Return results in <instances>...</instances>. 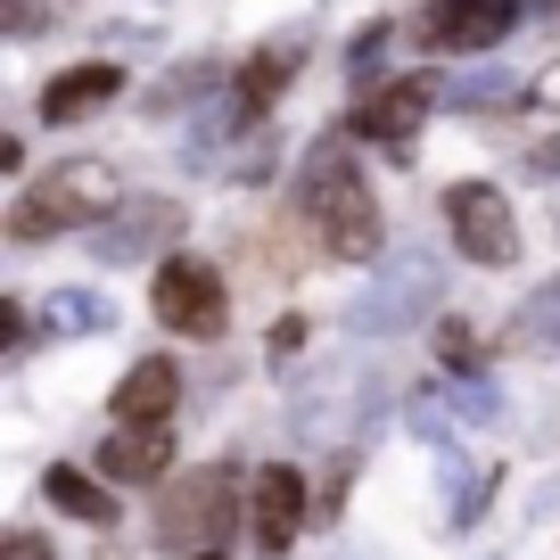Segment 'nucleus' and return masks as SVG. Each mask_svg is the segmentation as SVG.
<instances>
[{"label": "nucleus", "mask_w": 560, "mask_h": 560, "mask_svg": "<svg viewBox=\"0 0 560 560\" xmlns=\"http://www.w3.org/2000/svg\"><path fill=\"white\" fill-rule=\"evenodd\" d=\"M165 536L190 544V552H214V536H231V470L182 478V487L165 494Z\"/></svg>", "instance_id": "6"}, {"label": "nucleus", "mask_w": 560, "mask_h": 560, "mask_svg": "<svg viewBox=\"0 0 560 560\" xmlns=\"http://www.w3.org/2000/svg\"><path fill=\"white\" fill-rule=\"evenodd\" d=\"M445 223L462 240V264H487V272L520 264V223H511V198L494 182H454L445 190Z\"/></svg>", "instance_id": "4"}, {"label": "nucleus", "mask_w": 560, "mask_h": 560, "mask_svg": "<svg viewBox=\"0 0 560 560\" xmlns=\"http://www.w3.org/2000/svg\"><path fill=\"white\" fill-rule=\"evenodd\" d=\"M298 198H305V223L322 231V247H330L338 264H371L380 256V207H371L363 174H354L347 140H322L314 158H305Z\"/></svg>", "instance_id": "1"}, {"label": "nucleus", "mask_w": 560, "mask_h": 560, "mask_svg": "<svg viewBox=\"0 0 560 560\" xmlns=\"http://www.w3.org/2000/svg\"><path fill=\"white\" fill-rule=\"evenodd\" d=\"M50 503L74 511V520H91V527H116V494H107L100 478H83V470H50Z\"/></svg>", "instance_id": "14"}, {"label": "nucleus", "mask_w": 560, "mask_h": 560, "mask_svg": "<svg viewBox=\"0 0 560 560\" xmlns=\"http://www.w3.org/2000/svg\"><path fill=\"white\" fill-rule=\"evenodd\" d=\"M116 198H124L116 165H100V158H67V165H50V174H42L34 190L9 207V240H50V231L100 223Z\"/></svg>", "instance_id": "2"}, {"label": "nucleus", "mask_w": 560, "mask_h": 560, "mask_svg": "<svg viewBox=\"0 0 560 560\" xmlns=\"http://www.w3.org/2000/svg\"><path fill=\"white\" fill-rule=\"evenodd\" d=\"M116 91H124V67H107V58H100V67H74V74H58V83L42 91V116H50V124L91 116V107H100V100H116Z\"/></svg>", "instance_id": "12"}, {"label": "nucleus", "mask_w": 560, "mask_h": 560, "mask_svg": "<svg viewBox=\"0 0 560 560\" xmlns=\"http://www.w3.org/2000/svg\"><path fill=\"white\" fill-rule=\"evenodd\" d=\"M520 25V0H438L429 9V42L438 50H494Z\"/></svg>", "instance_id": "8"}, {"label": "nucleus", "mask_w": 560, "mask_h": 560, "mask_svg": "<svg viewBox=\"0 0 560 560\" xmlns=\"http://www.w3.org/2000/svg\"><path fill=\"white\" fill-rule=\"evenodd\" d=\"M429 100H438V83H429V74H404L396 91H371V100H363L354 132H371V140H387V149H404V140L420 132V116H429Z\"/></svg>", "instance_id": "9"}, {"label": "nucleus", "mask_w": 560, "mask_h": 560, "mask_svg": "<svg viewBox=\"0 0 560 560\" xmlns=\"http://www.w3.org/2000/svg\"><path fill=\"white\" fill-rule=\"evenodd\" d=\"M190 560H223V552H190Z\"/></svg>", "instance_id": "21"}, {"label": "nucleus", "mask_w": 560, "mask_h": 560, "mask_svg": "<svg viewBox=\"0 0 560 560\" xmlns=\"http://www.w3.org/2000/svg\"><path fill=\"white\" fill-rule=\"evenodd\" d=\"M165 462H174V445H165V429H116V438L100 445V470L116 478V487H158Z\"/></svg>", "instance_id": "11"}, {"label": "nucleus", "mask_w": 560, "mask_h": 560, "mask_svg": "<svg viewBox=\"0 0 560 560\" xmlns=\"http://www.w3.org/2000/svg\"><path fill=\"white\" fill-rule=\"evenodd\" d=\"M149 305H158V322H165V330H182V338H223V314H231L223 272L198 264V256H165Z\"/></svg>", "instance_id": "3"}, {"label": "nucleus", "mask_w": 560, "mask_h": 560, "mask_svg": "<svg viewBox=\"0 0 560 560\" xmlns=\"http://www.w3.org/2000/svg\"><path fill=\"white\" fill-rule=\"evenodd\" d=\"M438 280H445V272H438V256L404 247V256H396V264H387V272L363 289V305H354V330L380 338V330H404V322H420L429 305H438Z\"/></svg>", "instance_id": "5"}, {"label": "nucleus", "mask_w": 560, "mask_h": 560, "mask_svg": "<svg viewBox=\"0 0 560 560\" xmlns=\"http://www.w3.org/2000/svg\"><path fill=\"white\" fill-rule=\"evenodd\" d=\"M470 354H478V338L462 330V322H445V363H470Z\"/></svg>", "instance_id": "18"}, {"label": "nucleus", "mask_w": 560, "mask_h": 560, "mask_svg": "<svg viewBox=\"0 0 560 560\" xmlns=\"http://www.w3.org/2000/svg\"><path fill=\"white\" fill-rule=\"evenodd\" d=\"M552 18H560V0H552Z\"/></svg>", "instance_id": "22"}, {"label": "nucleus", "mask_w": 560, "mask_h": 560, "mask_svg": "<svg viewBox=\"0 0 560 560\" xmlns=\"http://www.w3.org/2000/svg\"><path fill=\"white\" fill-rule=\"evenodd\" d=\"M298 527H305V478L272 462V470L256 478V494H247V536H256L264 552H289Z\"/></svg>", "instance_id": "7"}, {"label": "nucleus", "mask_w": 560, "mask_h": 560, "mask_svg": "<svg viewBox=\"0 0 560 560\" xmlns=\"http://www.w3.org/2000/svg\"><path fill=\"white\" fill-rule=\"evenodd\" d=\"M174 223H182L174 198H149L140 214H116V223H100V256H140V247L174 240Z\"/></svg>", "instance_id": "13"}, {"label": "nucleus", "mask_w": 560, "mask_h": 560, "mask_svg": "<svg viewBox=\"0 0 560 560\" xmlns=\"http://www.w3.org/2000/svg\"><path fill=\"white\" fill-rule=\"evenodd\" d=\"M454 412H470V420H494V396H487V387H462V396H454Z\"/></svg>", "instance_id": "19"}, {"label": "nucleus", "mask_w": 560, "mask_h": 560, "mask_svg": "<svg viewBox=\"0 0 560 560\" xmlns=\"http://www.w3.org/2000/svg\"><path fill=\"white\" fill-rule=\"evenodd\" d=\"M174 396H182V371L165 363V354H149V363H132L116 380V412H124V429H158L165 412H174Z\"/></svg>", "instance_id": "10"}, {"label": "nucleus", "mask_w": 560, "mask_h": 560, "mask_svg": "<svg viewBox=\"0 0 560 560\" xmlns=\"http://www.w3.org/2000/svg\"><path fill=\"white\" fill-rule=\"evenodd\" d=\"M9 560H50V552H42L34 536H18V544H9Z\"/></svg>", "instance_id": "20"}, {"label": "nucleus", "mask_w": 560, "mask_h": 560, "mask_svg": "<svg viewBox=\"0 0 560 560\" xmlns=\"http://www.w3.org/2000/svg\"><path fill=\"white\" fill-rule=\"evenodd\" d=\"M50 322H58V330H100L107 305L91 298V289H58V298H50Z\"/></svg>", "instance_id": "16"}, {"label": "nucleus", "mask_w": 560, "mask_h": 560, "mask_svg": "<svg viewBox=\"0 0 560 560\" xmlns=\"http://www.w3.org/2000/svg\"><path fill=\"white\" fill-rule=\"evenodd\" d=\"M503 74H462V83H454V100H503Z\"/></svg>", "instance_id": "17"}, {"label": "nucleus", "mask_w": 560, "mask_h": 560, "mask_svg": "<svg viewBox=\"0 0 560 560\" xmlns=\"http://www.w3.org/2000/svg\"><path fill=\"white\" fill-rule=\"evenodd\" d=\"M289 67H298V50H256V58L240 67V100H247V107L280 100V91H289Z\"/></svg>", "instance_id": "15"}]
</instances>
